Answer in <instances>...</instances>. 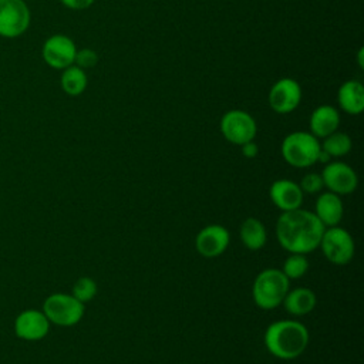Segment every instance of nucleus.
<instances>
[{"mask_svg":"<svg viewBox=\"0 0 364 364\" xmlns=\"http://www.w3.org/2000/svg\"><path fill=\"white\" fill-rule=\"evenodd\" d=\"M324 229L314 212L297 208L284 210L277 218L276 237L289 253L307 255L318 247Z\"/></svg>","mask_w":364,"mask_h":364,"instance_id":"nucleus-1","label":"nucleus"},{"mask_svg":"<svg viewBox=\"0 0 364 364\" xmlns=\"http://www.w3.org/2000/svg\"><path fill=\"white\" fill-rule=\"evenodd\" d=\"M309 330L297 320H277L264 331L267 351L280 360H293L304 353L309 346Z\"/></svg>","mask_w":364,"mask_h":364,"instance_id":"nucleus-2","label":"nucleus"},{"mask_svg":"<svg viewBox=\"0 0 364 364\" xmlns=\"http://www.w3.org/2000/svg\"><path fill=\"white\" fill-rule=\"evenodd\" d=\"M290 289V280L282 269H263L253 282L252 296L257 307L272 310L282 304L286 293Z\"/></svg>","mask_w":364,"mask_h":364,"instance_id":"nucleus-3","label":"nucleus"},{"mask_svg":"<svg viewBox=\"0 0 364 364\" xmlns=\"http://www.w3.org/2000/svg\"><path fill=\"white\" fill-rule=\"evenodd\" d=\"M321 146L318 139L307 131H294L282 141L283 159L294 168H309L317 162Z\"/></svg>","mask_w":364,"mask_h":364,"instance_id":"nucleus-4","label":"nucleus"},{"mask_svg":"<svg viewBox=\"0 0 364 364\" xmlns=\"http://www.w3.org/2000/svg\"><path fill=\"white\" fill-rule=\"evenodd\" d=\"M84 311V303L67 293H53L43 303V313L48 321L60 327L75 326L82 318Z\"/></svg>","mask_w":364,"mask_h":364,"instance_id":"nucleus-5","label":"nucleus"},{"mask_svg":"<svg viewBox=\"0 0 364 364\" xmlns=\"http://www.w3.org/2000/svg\"><path fill=\"white\" fill-rule=\"evenodd\" d=\"M31 23V11L24 0H0V37L17 38Z\"/></svg>","mask_w":364,"mask_h":364,"instance_id":"nucleus-6","label":"nucleus"},{"mask_svg":"<svg viewBox=\"0 0 364 364\" xmlns=\"http://www.w3.org/2000/svg\"><path fill=\"white\" fill-rule=\"evenodd\" d=\"M318 247L328 262L340 266L347 264L353 259L355 249L353 236L338 225L324 229Z\"/></svg>","mask_w":364,"mask_h":364,"instance_id":"nucleus-7","label":"nucleus"},{"mask_svg":"<svg viewBox=\"0 0 364 364\" xmlns=\"http://www.w3.org/2000/svg\"><path fill=\"white\" fill-rule=\"evenodd\" d=\"M220 132L223 138L233 144L242 145L253 141L257 132V124L255 118L245 109H229L220 118Z\"/></svg>","mask_w":364,"mask_h":364,"instance_id":"nucleus-8","label":"nucleus"},{"mask_svg":"<svg viewBox=\"0 0 364 364\" xmlns=\"http://www.w3.org/2000/svg\"><path fill=\"white\" fill-rule=\"evenodd\" d=\"M77 46L65 34L57 33L50 36L41 47V57L44 63L54 70H64L74 64Z\"/></svg>","mask_w":364,"mask_h":364,"instance_id":"nucleus-9","label":"nucleus"},{"mask_svg":"<svg viewBox=\"0 0 364 364\" xmlns=\"http://www.w3.org/2000/svg\"><path fill=\"white\" fill-rule=\"evenodd\" d=\"M267 101L276 114H290L301 102V87L290 77L279 78L270 88Z\"/></svg>","mask_w":364,"mask_h":364,"instance_id":"nucleus-10","label":"nucleus"},{"mask_svg":"<svg viewBox=\"0 0 364 364\" xmlns=\"http://www.w3.org/2000/svg\"><path fill=\"white\" fill-rule=\"evenodd\" d=\"M324 188L337 195H348L357 189L358 176L346 162L334 161L324 165L321 171Z\"/></svg>","mask_w":364,"mask_h":364,"instance_id":"nucleus-11","label":"nucleus"},{"mask_svg":"<svg viewBox=\"0 0 364 364\" xmlns=\"http://www.w3.org/2000/svg\"><path fill=\"white\" fill-rule=\"evenodd\" d=\"M50 324L43 310L27 309L17 314L14 320V334L26 341H38L48 334Z\"/></svg>","mask_w":364,"mask_h":364,"instance_id":"nucleus-12","label":"nucleus"},{"mask_svg":"<svg viewBox=\"0 0 364 364\" xmlns=\"http://www.w3.org/2000/svg\"><path fill=\"white\" fill-rule=\"evenodd\" d=\"M229 230L222 225H208L195 237V247L203 257L213 259L220 256L229 246Z\"/></svg>","mask_w":364,"mask_h":364,"instance_id":"nucleus-13","label":"nucleus"},{"mask_svg":"<svg viewBox=\"0 0 364 364\" xmlns=\"http://www.w3.org/2000/svg\"><path fill=\"white\" fill-rule=\"evenodd\" d=\"M303 191L290 179H277L269 188V198L280 210H293L301 206Z\"/></svg>","mask_w":364,"mask_h":364,"instance_id":"nucleus-14","label":"nucleus"},{"mask_svg":"<svg viewBox=\"0 0 364 364\" xmlns=\"http://www.w3.org/2000/svg\"><path fill=\"white\" fill-rule=\"evenodd\" d=\"M340 121H341L340 112L336 107L328 105V104L318 105L313 109L310 119H309L310 132L317 139L326 138L338 129Z\"/></svg>","mask_w":364,"mask_h":364,"instance_id":"nucleus-15","label":"nucleus"},{"mask_svg":"<svg viewBox=\"0 0 364 364\" xmlns=\"http://www.w3.org/2000/svg\"><path fill=\"white\" fill-rule=\"evenodd\" d=\"M337 104L346 114H361L364 109V85L355 80L344 81L337 91Z\"/></svg>","mask_w":364,"mask_h":364,"instance_id":"nucleus-16","label":"nucleus"},{"mask_svg":"<svg viewBox=\"0 0 364 364\" xmlns=\"http://www.w3.org/2000/svg\"><path fill=\"white\" fill-rule=\"evenodd\" d=\"M314 215L326 226H337L343 218V202L340 195L333 192H324L316 199Z\"/></svg>","mask_w":364,"mask_h":364,"instance_id":"nucleus-17","label":"nucleus"},{"mask_svg":"<svg viewBox=\"0 0 364 364\" xmlns=\"http://www.w3.org/2000/svg\"><path fill=\"white\" fill-rule=\"evenodd\" d=\"M316 294L309 287H296L293 290L289 289L282 301L286 311L296 317H301L311 313L316 307Z\"/></svg>","mask_w":364,"mask_h":364,"instance_id":"nucleus-18","label":"nucleus"},{"mask_svg":"<svg viewBox=\"0 0 364 364\" xmlns=\"http://www.w3.org/2000/svg\"><path fill=\"white\" fill-rule=\"evenodd\" d=\"M239 236L243 246L249 250H259L267 242V232L263 222L257 218H246L239 228Z\"/></svg>","mask_w":364,"mask_h":364,"instance_id":"nucleus-19","label":"nucleus"},{"mask_svg":"<svg viewBox=\"0 0 364 364\" xmlns=\"http://www.w3.org/2000/svg\"><path fill=\"white\" fill-rule=\"evenodd\" d=\"M61 71H63L61 77H60L61 90L70 97L81 95L88 85V75H87L85 70L73 64Z\"/></svg>","mask_w":364,"mask_h":364,"instance_id":"nucleus-20","label":"nucleus"},{"mask_svg":"<svg viewBox=\"0 0 364 364\" xmlns=\"http://www.w3.org/2000/svg\"><path fill=\"white\" fill-rule=\"evenodd\" d=\"M320 146L331 158H340V156H346L351 151L353 142L348 134L341 131H334L328 136L323 138V142L320 144Z\"/></svg>","mask_w":364,"mask_h":364,"instance_id":"nucleus-21","label":"nucleus"},{"mask_svg":"<svg viewBox=\"0 0 364 364\" xmlns=\"http://www.w3.org/2000/svg\"><path fill=\"white\" fill-rule=\"evenodd\" d=\"M307 270H309V260L304 255H300V253H290V256L284 260L282 267V272L289 280L303 277L307 273Z\"/></svg>","mask_w":364,"mask_h":364,"instance_id":"nucleus-22","label":"nucleus"},{"mask_svg":"<svg viewBox=\"0 0 364 364\" xmlns=\"http://www.w3.org/2000/svg\"><path fill=\"white\" fill-rule=\"evenodd\" d=\"M97 283L94 279L88 277V276H82L80 279L75 280V283L73 284V290H71V294L80 300L81 303H87V301H91L95 294H97Z\"/></svg>","mask_w":364,"mask_h":364,"instance_id":"nucleus-23","label":"nucleus"},{"mask_svg":"<svg viewBox=\"0 0 364 364\" xmlns=\"http://www.w3.org/2000/svg\"><path fill=\"white\" fill-rule=\"evenodd\" d=\"M299 186L303 191V193H317L324 188V183L320 173L309 172L301 178Z\"/></svg>","mask_w":364,"mask_h":364,"instance_id":"nucleus-24","label":"nucleus"},{"mask_svg":"<svg viewBox=\"0 0 364 364\" xmlns=\"http://www.w3.org/2000/svg\"><path fill=\"white\" fill-rule=\"evenodd\" d=\"M97 63H98V54H97V51H94L92 48H81V50H77L74 64L78 65L80 68H82V70L92 68V67H95Z\"/></svg>","mask_w":364,"mask_h":364,"instance_id":"nucleus-25","label":"nucleus"},{"mask_svg":"<svg viewBox=\"0 0 364 364\" xmlns=\"http://www.w3.org/2000/svg\"><path fill=\"white\" fill-rule=\"evenodd\" d=\"M63 6L71 10H85L94 4L95 0H60Z\"/></svg>","mask_w":364,"mask_h":364,"instance_id":"nucleus-26","label":"nucleus"},{"mask_svg":"<svg viewBox=\"0 0 364 364\" xmlns=\"http://www.w3.org/2000/svg\"><path fill=\"white\" fill-rule=\"evenodd\" d=\"M240 149H242V155L245 158H255L257 154H259V146L255 141H249V142H245L240 145Z\"/></svg>","mask_w":364,"mask_h":364,"instance_id":"nucleus-27","label":"nucleus"},{"mask_svg":"<svg viewBox=\"0 0 364 364\" xmlns=\"http://www.w3.org/2000/svg\"><path fill=\"white\" fill-rule=\"evenodd\" d=\"M357 63H358V67L363 70V68H364V48H363V47L358 48V53H357Z\"/></svg>","mask_w":364,"mask_h":364,"instance_id":"nucleus-28","label":"nucleus"}]
</instances>
